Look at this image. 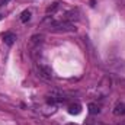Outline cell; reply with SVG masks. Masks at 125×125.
I'll return each mask as SVG.
<instances>
[{
  "label": "cell",
  "instance_id": "cell-1",
  "mask_svg": "<svg viewBox=\"0 0 125 125\" xmlns=\"http://www.w3.org/2000/svg\"><path fill=\"white\" fill-rule=\"evenodd\" d=\"M50 31L51 32H55V33H64V32H73L76 31V28H74V25L71 23V22H68V21H58V22H52L51 25H50Z\"/></svg>",
  "mask_w": 125,
  "mask_h": 125
},
{
  "label": "cell",
  "instance_id": "cell-2",
  "mask_svg": "<svg viewBox=\"0 0 125 125\" xmlns=\"http://www.w3.org/2000/svg\"><path fill=\"white\" fill-rule=\"evenodd\" d=\"M36 71H38V76L42 77L44 80H51L52 79V70L47 64H38L36 65Z\"/></svg>",
  "mask_w": 125,
  "mask_h": 125
},
{
  "label": "cell",
  "instance_id": "cell-3",
  "mask_svg": "<svg viewBox=\"0 0 125 125\" xmlns=\"http://www.w3.org/2000/svg\"><path fill=\"white\" fill-rule=\"evenodd\" d=\"M67 109H68V114L71 115H79L82 112V105L79 102H71L67 105Z\"/></svg>",
  "mask_w": 125,
  "mask_h": 125
},
{
  "label": "cell",
  "instance_id": "cell-4",
  "mask_svg": "<svg viewBox=\"0 0 125 125\" xmlns=\"http://www.w3.org/2000/svg\"><path fill=\"white\" fill-rule=\"evenodd\" d=\"M3 41L7 47H12L15 42H16V35L13 32H4L3 33Z\"/></svg>",
  "mask_w": 125,
  "mask_h": 125
},
{
  "label": "cell",
  "instance_id": "cell-5",
  "mask_svg": "<svg viewBox=\"0 0 125 125\" xmlns=\"http://www.w3.org/2000/svg\"><path fill=\"white\" fill-rule=\"evenodd\" d=\"M114 115H116V116L125 115V105L124 103H116V106L114 108Z\"/></svg>",
  "mask_w": 125,
  "mask_h": 125
},
{
  "label": "cell",
  "instance_id": "cell-6",
  "mask_svg": "<svg viewBox=\"0 0 125 125\" xmlns=\"http://www.w3.org/2000/svg\"><path fill=\"white\" fill-rule=\"evenodd\" d=\"M44 35H32L31 36V45L32 47H38L39 44H42Z\"/></svg>",
  "mask_w": 125,
  "mask_h": 125
},
{
  "label": "cell",
  "instance_id": "cell-7",
  "mask_svg": "<svg viewBox=\"0 0 125 125\" xmlns=\"http://www.w3.org/2000/svg\"><path fill=\"white\" fill-rule=\"evenodd\" d=\"M31 21V10H23L22 13H21V22L22 23H28Z\"/></svg>",
  "mask_w": 125,
  "mask_h": 125
},
{
  "label": "cell",
  "instance_id": "cell-8",
  "mask_svg": "<svg viewBox=\"0 0 125 125\" xmlns=\"http://www.w3.org/2000/svg\"><path fill=\"white\" fill-rule=\"evenodd\" d=\"M100 112V106L97 103H89V114L90 115H97Z\"/></svg>",
  "mask_w": 125,
  "mask_h": 125
},
{
  "label": "cell",
  "instance_id": "cell-9",
  "mask_svg": "<svg viewBox=\"0 0 125 125\" xmlns=\"http://www.w3.org/2000/svg\"><path fill=\"white\" fill-rule=\"evenodd\" d=\"M57 9H58V3L55 1V3H52V6H50V7L47 9V13H54Z\"/></svg>",
  "mask_w": 125,
  "mask_h": 125
},
{
  "label": "cell",
  "instance_id": "cell-10",
  "mask_svg": "<svg viewBox=\"0 0 125 125\" xmlns=\"http://www.w3.org/2000/svg\"><path fill=\"white\" fill-rule=\"evenodd\" d=\"M7 1H9V0H0V6H1V4H6Z\"/></svg>",
  "mask_w": 125,
  "mask_h": 125
},
{
  "label": "cell",
  "instance_id": "cell-11",
  "mask_svg": "<svg viewBox=\"0 0 125 125\" xmlns=\"http://www.w3.org/2000/svg\"><path fill=\"white\" fill-rule=\"evenodd\" d=\"M0 19H3V15H1V13H0Z\"/></svg>",
  "mask_w": 125,
  "mask_h": 125
},
{
  "label": "cell",
  "instance_id": "cell-12",
  "mask_svg": "<svg viewBox=\"0 0 125 125\" xmlns=\"http://www.w3.org/2000/svg\"><path fill=\"white\" fill-rule=\"evenodd\" d=\"M67 125H76V124H67Z\"/></svg>",
  "mask_w": 125,
  "mask_h": 125
}]
</instances>
